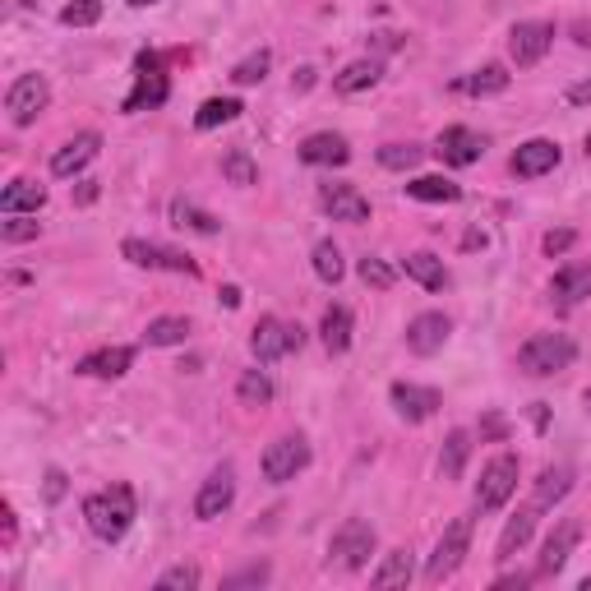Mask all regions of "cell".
<instances>
[{
    "mask_svg": "<svg viewBox=\"0 0 591 591\" xmlns=\"http://www.w3.org/2000/svg\"><path fill=\"white\" fill-rule=\"evenodd\" d=\"M573 241H578L573 231H550V236H545V254H564Z\"/></svg>",
    "mask_w": 591,
    "mask_h": 591,
    "instance_id": "obj_47",
    "label": "cell"
},
{
    "mask_svg": "<svg viewBox=\"0 0 591 591\" xmlns=\"http://www.w3.org/2000/svg\"><path fill=\"white\" fill-rule=\"evenodd\" d=\"M370 555H374V527L365 518H347L338 531H333V541H328V564L347 568V573L365 568Z\"/></svg>",
    "mask_w": 591,
    "mask_h": 591,
    "instance_id": "obj_4",
    "label": "cell"
},
{
    "mask_svg": "<svg viewBox=\"0 0 591 591\" xmlns=\"http://www.w3.org/2000/svg\"><path fill=\"white\" fill-rule=\"evenodd\" d=\"M379 79H384V65H379V61H351L347 70L333 79V88H338L342 97H351V93H365V88H374Z\"/></svg>",
    "mask_w": 591,
    "mask_h": 591,
    "instance_id": "obj_29",
    "label": "cell"
},
{
    "mask_svg": "<svg viewBox=\"0 0 591 591\" xmlns=\"http://www.w3.org/2000/svg\"><path fill=\"white\" fill-rule=\"evenodd\" d=\"M314 278L328 282V287H333V282H342V250L333 241L314 245Z\"/></svg>",
    "mask_w": 591,
    "mask_h": 591,
    "instance_id": "obj_37",
    "label": "cell"
},
{
    "mask_svg": "<svg viewBox=\"0 0 591 591\" xmlns=\"http://www.w3.org/2000/svg\"><path fill=\"white\" fill-rule=\"evenodd\" d=\"M582 402H587V411H591V388H587V393H582Z\"/></svg>",
    "mask_w": 591,
    "mask_h": 591,
    "instance_id": "obj_56",
    "label": "cell"
},
{
    "mask_svg": "<svg viewBox=\"0 0 591 591\" xmlns=\"http://www.w3.org/2000/svg\"><path fill=\"white\" fill-rule=\"evenodd\" d=\"M573 33H578V47H591V28H587V24H578Z\"/></svg>",
    "mask_w": 591,
    "mask_h": 591,
    "instance_id": "obj_53",
    "label": "cell"
},
{
    "mask_svg": "<svg viewBox=\"0 0 591 591\" xmlns=\"http://www.w3.org/2000/svg\"><path fill=\"white\" fill-rule=\"evenodd\" d=\"M587 153H591V134H587Z\"/></svg>",
    "mask_w": 591,
    "mask_h": 591,
    "instance_id": "obj_57",
    "label": "cell"
},
{
    "mask_svg": "<svg viewBox=\"0 0 591 591\" xmlns=\"http://www.w3.org/2000/svg\"><path fill=\"white\" fill-rule=\"evenodd\" d=\"M231 499H236V471L218 467L204 485H199V495H194V518H204V522L222 518V513L231 508Z\"/></svg>",
    "mask_w": 591,
    "mask_h": 591,
    "instance_id": "obj_12",
    "label": "cell"
},
{
    "mask_svg": "<svg viewBox=\"0 0 591 591\" xmlns=\"http://www.w3.org/2000/svg\"><path fill=\"white\" fill-rule=\"evenodd\" d=\"M130 365H134V351L130 347H102V351H88L74 370L88 374V379H121Z\"/></svg>",
    "mask_w": 591,
    "mask_h": 591,
    "instance_id": "obj_20",
    "label": "cell"
},
{
    "mask_svg": "<svg viewBox=\"0 0 591 591\" xmlns=\"http://www.w3.org/2000/svg\"><path fill=\"white\" fill-rule=\"evenodd\" d=\"M374 587H407L411 582V555L407 550H388L384 555V564L374 568Z\"/></svg>",
    "mask_w": 591,
    "mask_h": 591,
    "instance_id": "obj_35",
    "label": "cell"
},
{
    "mask_svg": "<svg viewBox=\"0 0 591 591\" xmlns=\"http://www.w3.org/2000/svg\"><path fill=\"white\" fill-rule=\"evenodd\" d=\"M550 47H555V24H541V19L518 24L513 33H508V56H513V65H522V70L541 61Z\"/></svg>",
    "mask_w": 591,
    "mask_h": 591,
    "instance_id": "obj_10",
    "label": "cell"
},
{
    "mask_svg": "<svg viewBox=\"0 0 591 591\" xmlns=\"http://www.w3.org/2000/svg\"><path fill=\"white\" fill-rule=\"evenodd\" d=\"M0 236H5V241H33V236H37V222H24L19 213H10V222L0 227Z\"/></svg>",
    "mask_w": 591,
    "mask_h": 591,
    "instance_id": "obj_45",
    "label": "cell"
},
{
    "mask_svg": "<svg viewBox=\"0 0 591 591\" xmlns=\"http://www.w3.org/2000/svg\"><path fill=\"white\" fill-rule=\"evenodd\" d=\"M148 347H181L185 338H190V319H181V314H162V319H153L148 324Z\"/></svg>",
    "mask_w": 591,
    "mask_h": 591,
    "instance_id": "obj_33",
    "label": "cell"
},
{
    "mask_svg": "<svg viewBox=\"0 0 591 591\" xmlns=\"http://www.w3.org/2000/svg\"><path fill=\"white\" fill-rule=\"evenodd\" d=\"M268 65H273V56H268V51H254V56H245L241 65H236V70H231V84H259V79H264L268 74Z\"/></svg>",
    "mask_w": 591,
    "mask_h": 591,
    "instance_id": "obj_42",
    "label": "cell"
},
{
    "mask_svg": "<svg viewBox=\"0 0 591 591\" xmlns=\"http://www.w3.org/2000/svg\"><path fill=\"white\" fill-rule=\"evenodd\" d=\"M74 199H79V204H93V199H97V181H79Z\"/></svg>",
    "mask_w": 591,
    "mask_h": 591,
    "instance_id": "obj_48",
    "label": "cell"
},
{
    "mask_svg": "<svg viewBox=\"0 0 591 591\" xmlns=\"http://www.w3.org/2000/svg\"><path fill=\"white\" fill-rule=\"evenodd\" d=\"M568 490H573V471H568V467H545L541 481H536V495H531V508L545 513V508H555Z\"/></svg>",
    "mask_w": 591,
    "mask_h": 591,
    "instance_id": "obj_24",
    "label": "cell"
},
{
    "mask_svg": "<svg viewBox=\"0 0 591 591\" xmlns=\"http://www.w3.org/2000/svg\"><path fill=\"white\" fill-rule=\"evenodd\" d=\"M559 167V144L555 139H527V144L513 153V176L531 181V176H545V171Z\"/></svg>",
    "mask_w": 591,
    "mask_h": 591,
    "instance_id": "obj_18",
    "label": "cell"
},
{
    "mask_svg": "<svg viewBox=\"0 0 591 591\" xmlns=\"http://www.w3.org/2000/svg\"><path fill=\"white\" fill-rule=\"evenodd\" d=\"M568 102H591V84H573L568 88Z\"/></svg>",
    "mask_w": 591,
    "mask_h": 591,
    "instance_id": "obj_49",
    "label": "cell"
},
{
    "mask_svg": "<svg viewBox=\"0 0 591 591\" xmlns=\"http://www.w3.org/2000/svg\"><path fill=\"white\" fill-rule=\"evenodd\" d=\"M393 407H398V416L402 421H411V425H421V421H430L439 407H444V398H439L435 388H421V384H393Z\"/></svg>",
    "mask_w": 591,
    "mask_h": 591,
    "instance_id": "obj_15",
    "label": "cell"
},
{
    "mask_svg": "<svg viewBox=\"0 0 591 591\" xmlns=\"http://www.w3.org/2000/svg\"><path fill=\"white\" fill-rule=\"evenodd\" d=\"M97 148H102V134H74L70 144L56 148V157H51V176H74V171H84L88 162L97 157Z\"/></svg>",
    "mask_w": 591,
    "mask_h": 591,
    "instance_id": "obj_19",
    "label": "cell"
},
{
    "mask_svg": "<svg viewBox=\"0 0 591 591\" xmlns=\"http://www.w3.org/2000/svg\"><path fill=\"white\" fill-rule=\"evenodd\" d=\"M241 102H236V97H208L204 107L194 111V125H199V130H218V125H227V121H236V116H241Z\"/></svg>",
    "mask_w": 591,
    "mask_h": 591,
    "instance_id": "obj_34",
    "label": "cell"
},
{
    "mask_svg": "<svg viewBox=\"0 0 591 591\" xmlns=\"http://www.w3.org/2000/svg\"><path fill=\"white\" fill-rule=\"evenodd\" d=\"M453 88H462V93H471V97H495V93H504L508 88V70L504 65H481V70L467 74V79H458Z\"/></svg>",
    "mask_w": 591,
    "mask_h": 591,
    "instance_id": "obj_31",
    "label": "cell"
},
{
    "mask_svg": "<svg viewBox=\"0 0 591 591\" xmlns=\"http://www.w3.org/2000/svg\"><path fill=\"white\" fill-rule=\"evenodd\" d=\"M121 254L139 268H167V273H190V278L199 273V264H194L190 254L167 250V245H153V241H134V236L121 245Z\"/></svg>",
    "mask_w": 591,
    "mask_h": 591,
    "instance_id": "obj_11",
    "label": "cell"
},
{
    "mask_svg": "<svg viewBox=\"0 0 591 591\" xmlns=\"http://www.w3.org/2000/svg\"><path fill=\"white\" fill-rule=\"evenodd\" d=\"M264 582H268V564H250V568H241L236 578L222 582V587H227V591H241V587H264Z\"/></svg>",
    "mask_w": 591,
    "mask_h": 591,
    "instance_id": "obj_44",
    "label": "cell"
},
{
    "mask_svg": "<svg viewBox=\"0 0 591 591\" xmlns=\"http://www.w3.org/2000/svg\"><path fill=\"white\" fill-rule=\"evenodd\" d=\"M222 305H227V310H236V305H241V287H222Z\"/></svg>",
    "mask_w": 591,
    "mask_h": 591,
    "instance_id": "obj_50",
    "label": "cell"
},
{
    "mask_svg": "<svg viewBox=\"0 0 591 591\" xmlns=\"http://www.w3.org/2000/svg\"><path fill=\"white\" fill-rule=\"evenodd\" d=\"M319 204L333 213V222H351V227H361V222H370V199H365L356 185L347 181H328L319 185Z\"/></svg>",
    "mask_w": 591,
    "mask_h": 591,
    "instance_id": "obj_9",
    "label": "cell"
},
{
    "mask_svg": "<svg viewBox=\"0 0 591 591\" xmlns=\"http://www.w3.org/2000/svg\"><path fill=\"white\" fill-rule=\"evenodd\" d=\"M84 522L97 541L116 545L125 531L134 527V490L125 481H116L111 490H97V495L84 499Z\"/></svg>",
    "mask_w": 591,
    "mask_h": 591,
    "instance_id": "obj_1",
    "label": "cell"
},
{
    "mask_svg": "<svg viewBox=\"0 0 591 591\" xmlns=\"http://www.w3.org/2000/svg\"><path fill=\"white\" fill-rule=\"evenodd\" d=\"M222 176H227L231 185H254L259 181V167H254V157L245 153V148H231V153L222 157Z\"/></svg>",
    "mask_w": 591,
    "mask_h": 591,
    "instance_id": "obj_39",
    "label": "cell"
},
{
    "mask_svg": "<svg viewBox=\"0 0 591 591\" xmlns=\"http://www.w3.org/2000/svg\"><path fill=\"white\" fill-rule=\"evenodd\" d=\"M190 587H199V568L194 564H176L157 578V591H190Z\"/></svg>",
    "mask_w": 591,
    "mask_h": 591,
    "instance_id": "obj_43",
    "label": "cell"
},
{
    "mask_svg": "<svg viewBox=\"0 0 591 591\" xmlns=\"http://www.w3.org/2000/svg\"><path fill=\"white\" fill-rule=\"evenodd\" d=\"M250 351H254V356H259L264 365L282 361V356L291 351V324H282V319L264 314V319L254 324V333H250Z\"/></svg>",
    "mask_w": 591,
    "mask_h": 591,
    "instance_id": "obj_16",
    "label": "cell"
},
{
    "mask_svg": "<svg viewBox=\"0 0 591 591\" xmlns=\"http://www.w3.org/2000/svg\"><path fill=\"white\" fill-rule=\"evenodd\" d=\"M467 550H471V518H453L444 527V536H439L430 564H425V578L430 582L453 578V573L462 568V559H467Z\"/></svg>",
    "mask_w": 591,
    "mask_h": 591,
    "instance_id": "obj_5",
    "label": "cell"
},
{
    "mask_svg": "<svg viewBox=\"0 0 591 591\" xmlns=\"http://www.w3.org/2000/svg\"><path fill=\"white\" fill-rule=\"evenodd\" d=\"M407 278H416L425 291H444L448 287V268H444L439 254L416 250V254H407Z\"/></svg>",
    "mask_w": 591,
    "mask_h": 591,
    "instance_id": "obj_26",
    "label": "cell"
},
{
    "mask_svg": "<svg viewBox=\"0 0 591 591\" xmlns=\"http://www.w3.org/2000/svg\"><path fill=\"white\" fill-rule=\"evenodd\" d=\"M407 194L421 199V204H458L462 185L444 181V176H416V181H407Z\"/></svg>",
    "mask_w": 591,
    "mask_h": 591,
    "instance_id": "obj_30",
    "label": "cell"
},
{
    "mask_svg": "<svg viewBox=\"0 0 591 591\" xmlns=\"http://www.w3.org/2000/svg\"><path fill=\"white\" fill-rule=\"evenodd\" d=\"M134 70H139V84H134L130 97H125V107H121V111L162 107V102H167V74H162V61H157L153 51H144V56L134 61Z\"/></svg>",
    "mask_w": 591,
    "mask_h": 591,
    "instance_id": "obj_8",
    "label": "cell"
},
{
    "mask_svg": "<svg viewBox=\"0 0 591 591\" xmlns=\"http://www.w3.org/2000/svg\"><path fill=\"white\" fill-rule=\"evenodd\" d=\"M301 162H310V167H347L351 148L342 134H310L301 144Z\"/></svg>",
    "mask_w": 591,
    "mask_h": 591,
    "instance_id": "obj_21",
    "label": "cell"
},
{
    "mask_svg": "<svg viewBox=\"0 0 591 591\" xmlns=\"http://www.w3.org/2000/svg\"><path fill=\"white\" fill-rule=\"evenodd\" d=\"M47 102H51V84L42 74H19L10 84V93H5V111H10L14 125H33L47 111Z\"/></svg>",
    "mask_w": 591,
    "mask_h": 591,
    "instance_id": "obj_7",
    "label": "cell"
},
{
    "mask_svg": "<svg viewBox=\"0 0 591 591\" xmlns=\"http://www.w3.org/2000/svg\"><path fill=\"white\" fill-rule=\"evenodd\" d=\"M435 153L444 157L448 167H471V162H481L485 139L476 130H467V125H448V130L435 139Z\"/></svg>",
    "mask_w": 591,
    "mask_h": 591,
    "instance_id": "obj_13",
    "label": "cell"
},
{
    "mask_svg": "<svg viewBox=\"0 0 591 591\" xmlns=\"http://www.w3.org/2000/svg\"><path fill=\"white\" fill-rule=\"evenodd\" d=\"M518 471H522L518 453H499V458L485 462L481 485H476V513H499L518 490Z\"/></svg>",
    "mask_w": 591,
    "mask_h": 591,
    "instance_id": "obj_3",
    "label": "cell"
},
{
    "mask_svg": "<svg viewBox=\"0 0 591 591\" xmlns=\"http://www.w3.org/2000/svg\"><path fill=\"white\" fill-rule=\"evenodd\" d=\"M531 531H536V508H518L513 518H508V527H504V536H499V545H495V559L499 564H508V559H518V550L531 541Z\"/></svg>",
    "mask_w": 591,
    "mask_h": 591,
    "instance_id": "obj_23",
    "label": "cell"
},
{
    "mask_svg": "<svg viewBox=\"0 0 591 591\" xmlns=\"http://www.w3.org/2000/svg\"><path fill=\"white\" fill-rule=\"evenodd\" d=\"M550 296H555L559 305H578L591 296V259H573V264H564L555 273V282H550Z\"/></svg>",
    "mask_w": 591,
    "mask_h": 591,
    "instance_id": "obj_17",
    "label": "cell"
},
{
    "mask_svg": "<svg viewBox=\"0 0 591 591\" xmlns=\"http://www.w3.org/2000/svg\"><path fill=\"white\" fill-rule=\"evenodd\" d=\"M527 582H531V578H527V573H513V578H499V582H495V587H527Z\"/></svg>",
    "mask_w": 591,
    "mask_h": 591,
    "instance_id": "obj_51",
    "label": "cell"
},
{
    "mask_svg": "<svg viewBox=\"0 0 591 591\" xmlns=\"http://www.w3.org/2000/svg\"><path fill=\"white\" fill-rule=\"evenodd\" d=\"M573 356H578V347H573V338H568V333H536V338L522 342L518 370H527L531 379H545V374L568 370V365H573Z\"/></svg>",
    "mask_w": 591,
    "mask_h": 591,
    "instance_id": "obj_2",
    "label": "cell"
},
{
    "mask_svg": "<svg viewBox=\"0 0 591 591\" xmlns=\"http://www.w3.org/2000/svg\"><path fill=\"white\" fill-rule=\"evenodd\" d=\"M421 157H425L421 144H384V148H379V167L411 171V167H421Z\"/></svg>",
    "mask_w": 591,
    "mask_h": 591,
    "instance_id": "obj_38",
    "label": "cell"
},
{
    "mask_svg": "<svg viewBox=\"0 0 591 591\" xmlns=\"http://www.w3.org/2000/svg\"><path fill=\"white\" fill-rule=\"evenodd\" d=\"M467 458H471V430H448L444 453H439V471H444V481H462Z\"/></svg>",
    "mask_w": 591,
    "mask_h": 591,
    "instance_id": "obj_28",
    "label": "cell"
},
{
    "mask_svg": "<svg viewBox=\"0 0 591 591\" xmlns=\"http://www.w3.org/2000/svg\"><path fill=\"white\" fill-rule=\"evenodd\" d=\"M236 398H241V407H268L273 402V384H268L264 370H245L241 384H236Z\"/></svg>",
    "mask_w": 591,
    "mask_h": 591,
    "instance_id": "obj_36",
    "label": "cell"
},
{
    "mask_svg": "<svg viewBox=\"0 0 591 591\" xmlns=\"http://www.w3.org/2000/svg\"><path fill=\"white\" fill-rule=\"evenodd\" d=\"M42 204H47V190L37 181H14L0 194V213H5V218H10V213H37Z\"/></svg>",
    "mask_w": 591,
    "mask_h": 591,
    "instance_id": "obj_27",
    "label": "cell"
},
{
    "mask_svg": "<svg viewBox=\"0 0 591 591\" xmlns=\"http://www.w3.org/2000/svg\"><path fill=\"white\" fill-rule=\"evenodd\" d=\"M356 273H361V282L365 287H374V291H388L393 282H398V273H393L384 259H374V254H365L361 264H356Z\"/></svg>",
    "mask_w": 591,
    "mask_h": 591,
    "instance_id": "obj_41",
    "label": "cell"
},
{
    "mask_svg": "<svg viewBox=\"0 0 591 591\" xmlns=\"http://www.w3.org/2000/svg\"><path fill=\"white\" fill-rule=\"evenodd\" d=\"M264 481H273V485H287V481H296L305 467H310V444H305L301 435H282V439H273V444L264 448Z\"/></svg>",
    "mask_w": 591,
    "mask_h": 591,
    "instance_id": "obj_6",
    "label": "cell"
},
{
    "mask_svg": "<svg viewBox=\"0 0 591 591\" xmlns=\"http://www.w3.org/2000/svg\"><path fill=\"white\" fill-rule=\"evenodd\" d=\"M102 19V0H70L61 10V24L65 28H93Z\"/></svg>",
    "mask_w": 591,
    "mask_h": 591,
    "instance_id": "obj_40",
    "label": "cell"
},
{
    "mask_svg": "<svg viewBox=\"0 0 591 591\" xmlns=\"http://www.w3.org/2000/svg\"><path fill=\"white\" fill-rule=\"evenodd\" d=\"M531 421H536V430H545V421H550V411H545V402H536V411H531Z\"/></svg>",
    "mask_w": 591,
    "mask_h": 591,
    "instance_id": "obj_52",
    "label": "cell"
},
{
    "mask_svg": "<svg viewBox=\"0 0 591 591\" xmlns=\"http://www.w3.org/2000/svg\"><path fill=\"white\" fill-rule=\"evenodd\" d=\"M578 541H582V527H578V522H573V518L559 522V527L550 531L545 550H541V573H559V568L568 564V555L578 550Z\"/></svg>",
    "mask_w": 591,
    "mask_h": 591,
    "instance_id": "obj_22",
    "label": "cell"
},
{
    "mask_svg": "<svg viewBox=\"0 0 591 591\" xmlns=\"http://www.w3.org/2000/svg\"><path fill=\"white\" fill-rule=\"evenodd\" d=\"M65 490H70V485H65V471H61V467H51V471H47V504H61Z\"/></svg>",
    "mask_w": 591,
    "mask_h": 591,
    "instance_id": "obj_46",
    "label": "cell"
},
{
    "mask_svg": "<svg viewBox=\"0 0 591 591\" xmlns=\"http://www.w3.org/2000/svg\"><path fill=\"white\" fill-rule=\"evenodd\" d=\"M319 338H324V347L333 351V356H342V351L351 347V310L347 305H328L324 319H319Z\"/></svg>",
    "mask_w": 591,
    "mask_h": 591,
    "instance_id": "obj_25",
    "label": "cell"
},
{
    "mask_svg": "<svg viewBox=\"0 0 591 591\" xmlns=\"http://www.w3.org/2000/svg\"><path fill=\"white\" fill-rule=\"evenodd\" d=\"M448 333H453V324H448V314L425 310V314H416V319L407 324V347L416 351V356H435V351H444Z\"/></svg>",
    "mask_w": 591,
    "mask_h": 591,
    "instance_id": "obj_14",
    "label": "cell"
},
{
    "mask_svg": "<svg viewBox=\"0 0 591 591\" xmlns=\"http://www.w3.org/2000/svg\"><path fill=\"white\" fill-rule=\"evenodd\" d=\"M130 5H139V10H144V5H157V0H130Z\"/></svg>",
    "mask_w": 591,
    "mask_h": 591,
    "instance_id": "obj_54",
    "label": "cell"
},
{
    "mask_svg": "<svg viewBox=\"0 0 591 591\" xmlns=\"http://www.w3.org/2000/svg\"><path fill=\"white\" fill-rule=\"evenodd\" d=\"M582 591H591V573H587V578H582Z\"/></svg>",
    "mask_w": 591,
    "mask_h": 591,
    "instance_id": "obj_55",
    "label": "cell"
},
{
    "mask_svg": "<svg viewBox=\"0 0 591 591\" xmlns=\"http://www.w3.org/2000/svg\"><path fill=\"white\" fill-rule=\"evenodd\" d=\"M171 222H176V227L199 231V236H218L222 231V222L213 218V213H204V208H194L190 199H171Z\"/></svg>",
    "mask_w": 591,
    "mask_h": 591,
    "instance_id": "obj_32",
    "label": "cell"
}]
</instances>
